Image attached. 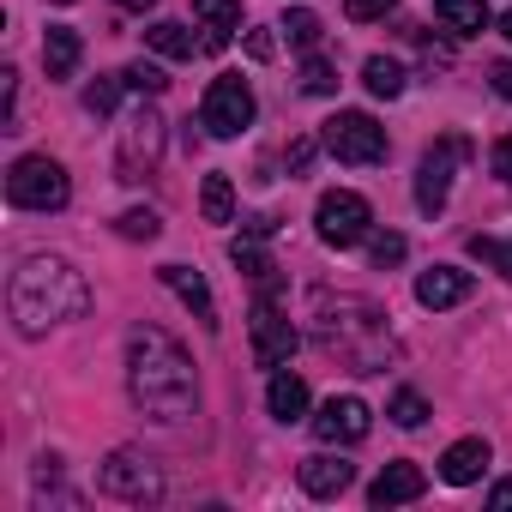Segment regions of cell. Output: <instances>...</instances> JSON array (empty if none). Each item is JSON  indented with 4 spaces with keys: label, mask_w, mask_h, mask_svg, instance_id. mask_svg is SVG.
<instances>
[{
    "label": "cell",
    "mask_w": 512,
    "mask_h": 512,
    "mask_svg": "<svg viewBox=\"0 0 512 512\" xmlns=\"http://www.w3.org/2000/svg\"><path fill=\"white\" fill-rule=\"evenodd\" d=\"M199 127H205L211 139L247 133V127H253V91H247L241 79H211V91H205V103H199Z\"/></svg>",
    "instance_id": "30bf717a"
},
{
    "label": "cell",
    "mask_w": 512,
    "mask_h": 512,
    "mask_svg": "<svg viewBox=\"0 0 512 512\" xmlns=\"http://www.w3.org/2000/svg\"><path fill=\"white\" fill-rule=\"evenodd\" d=\"M494 175H500V181L512 187V133H506V139L494 145Z\"/></svg>",
    "instance_id": "e575fe53"
},
{
    "label": "cell",
    "mask_w": 512,
    "mask_h": 512,
    "mask_svg": "<svg viewBox=\"0 0 512 512\" xmlns=\"http://www.w3.org/2000/svg\"><path fill=\"white\" fill-rule=\"evenodd\" d=\"M488 470V440H458V446H446V458H440V476L452 482V488H470L476 476Z\"/></svg>",
    "instance_id": "ac0fdd59"
},
{
    "label": "cell",
    "mask_w": 512,
    "mask_h": 512,
    "mask_svg": "<svg viewBox=\"0 0 512 512\" xmlns=\"http://www.w3.org/2000/svg\"><path fill=\"white\" fill-rule=\"evenodd\" d=\"M121 85H127V79H97V85L85 91V109H91V115H115V103H121Z\"/></svg>",
    "instance_id": "d6a6232c"
},
{
    "label": "cell",
    "mask_w": 512,
    "mask_h": 512,
    "mask_svg": "<svg viewBox=\"0 0 512 512\" xmlns=\"http://www.w3.org/2000/svg\"><path fill=\"white\" fill-rule=\"evenodd\" d=\"M392 422H398V428H422V422H428V398L410 392V386L392 392Z\"/></svg>",
    "instance_id": "4dcf8cb0"
},
{
    "label": "cell",
    "mask_w": 512,
    "mask_h": 512,
    "mask_svg": "<svg viewBox=\"0 0 512 512\" xmlns=\"http://www.w3.org/2000/svg\"><path fill=\"white\" fill-rule=\"evenodd\" d=\"M398 7V0H344V13L356 19V25H374V19H386Z\"/></svg>",
    "instance_id": "836d02e7"
},
{
    "label": "cell",
    "mask_w": 512,
    "mask_h": 512,
    "mask_svg": "<svg viewBox=\"0 0 512 512\" xmlns=\"http://www.w3.org/2000/svg\"><path fill=\"white\" fill-rule=\"evenodd\" d=\"M422 488H428V476H422L416 464H386V470L374 476L368 500H374V506H404V500H422Z\"/></svg>",
    "instance_id": "e0dca14e"
},
{
    "label": "cell",
    "mask_w": 512,
    "mask_h": 512,
    "mask_svg": "<svg viewBox=\"0 0 512 512\" xmlns=\"http://www.w3.org/2000/svg\"><path fill=\"white\" fill-rule=\"evenodd\" d=\"M278 31H284L296 49H320V37H326V25H320V13H314V7H290Z\"/></svg>",
    "instance_id": "d4e9b609"
},
{
    "label": "cell",
    "mask_w": 512,
    "mask_h": 512,
    "mask_svg": "<svg viewBox=\"0 0 512 512\" xmlns=\"http://www.w3.org/2000/svg\"><path fill=\"white\" fill-rule=\"evenodd\" d=\"M7 199L19 211H61L73 199V181H67V169L55 157H19L7 169Z\"/></svg>",
    "instance_id": "277c9868"
},
{
    "label": "cell",
    "mask_w": 512,
    "mask_h": 512,
    "mask_svg": "<svg viewBox=\"0 0 512 512\" xmlns=\"http://www.w3.org/2000/svg\"><path fill=\"white\" fill-rule=\"evenodd\" d=\"M272 49H278L272 31H247V55H253V61H272Z\"/></svg>",
    "instance_id": "d590c367"
},
{
    "label": "cell",
    "mask_w": 512,
    "mask_h": 512,
    "mask_svg": "<svg viewBox=\"0 0 512 512\" xmlns=\"http://www.w3.org/2000/svg\"><path fill=\"white\" fill-rule=\"evenodd\" d=\"M266 404H272L278 422H302V416H308V380H302V374H272Z\"/></svg>",
    "instance_id": "44dd1931"
},
{
    "label": "cell",
    "mask_w": 512,
    "mask_h": 512,
    "mask_svg": "<svg viewBox=\"0 0 512 512\" xmlns=\"http://www.w3.org/2000/svg\"><path fill=\"white\" fill-rule=\"evenodd\" d=\"M296 482H302L314 500H338V494L356 482V464H344V458H332V452H314V458L296 464Z\"/></svg>",
    "instance_id": "4fadbf2b"
},
{
    "label": "cell",
    "mask_w": 512,
    "mask_h": 512,
    "mask_svg": "<svg viewBox=\"0 0 512 512\" xmlns=\"http://www.w3.org/2000/svg\"><path fill=\"white\" fill-rule=\"evenodd\" d=\"M127 392L139 404V416L175 428L199 410V380H193V356L163 332V326H133L127 332Z\"/></svg>",
    "instance_id": "6da1fadb"
},
{
    "label": "cell",
    "mask_w": 512,
    "mask_h": 512,
    "mask_svg": "<svg viewBox=\"0 0 512 512\" xmlns=\"http://www.w3.org/2000/svg\"><path fill=\"white\" fill-rule=\"evenodd\" d=\"M157 229H163L157 211H139V205L115 217V235H121V241H157Z\"/></svg>",
    "instance_id": "f546056e"
},
{
    "label": "cell",
    "mask_w": 512,
    "mask_h": 512,
    "mask_svg": "<svg viewBox=\"0 0 512 512\" xmlns=\"http://www.w3.org/2000/svg\"><path fill=\"white\" fill-rule=\"evenodd\" d=\"M464 296H470V272H458V266H428L416 278V302L422 308H458Z\"/></svg>",
    "instance_id": "9a60e30c"
},
{
    "label": "cell",
    "mask_w": 512,
    "mask_h": 512,
    "mask_svg": "<svg viewBox=\"0 0 512 512\" xmlns=\"http://www.w3.org/2000/svg\"><path fill=\"white\" fill-rule=\"evenodd\" d=\"M247 235H260V241H266V235H278V217H272V211H260V217H247Z\"/></svg>",
    "instance_id": "8d00e7d4"
},
{
    "label": "cell",
    "mask_w": 512,
    "mask_h": 512,
    "mask_svg": "<svg viewBox=\"0 0 512 512\" xmlns=\"http://www.w3.org/2000/svg\"><path fill=\"white\" fill-rule=\"evenodd\" d=\"M368 428H374V410L362 398H326L314 416V434L326 446H356V440H368Z\"/></svg>",
    "instance_id": "7c38bea8"
},
{
    "label": "cell",
    "mask_w": 512,
    "mask_h": 512,
    "mask_svg": "<svg viewBox=\"0 0 512 512\" xmlns=\"http://www.w3.org/2000/svg\"><path fill=\"white\" fill-rule=\"evenodd\" d=\"M404 253H410V241H404L398 229H380V235H368V260H374L380 272H386V266H398Z\"/></svg>",
    "instance_id": "83f0119b"
},
{
    "label": "cell",
    "mask_w": 512,
    "mask_h": 512,
    "mask_svg": "<svg viewBox=\"0 0 512 512\" xmlns=\"http://www.w3.org/2000/svg\"><path fill=\"white\" fill-rule=\"evenodd\" d=\"M145 43H151L163 61H193V49H199V43H193V31H187V25H175V19H157V25L145 31Z\"/></svg>",
    "instance_id": "603a6c76"
},
{
    "label": "cell",
    "mask_w": 512,
    "mask_h": 512,
    "mask_svg": "<svg viewBox=\"0 0 512 512\" xmlns=\"http://www.w3.org/2000/svg\"><path fill=\"white\" fill-rule=\"evenodd\" d=\"M7 308H13L25 338H43L49 326L79 320L91 308V290H85V278L67 260H55V253H31V260L13 272V284H7Z\"/></svg>",
    "instance_id": "3957f363"
},
{
    "label": "cell",
    "mask_w": 512,
    "mask_h": 512,
    "mask_svg": "<svg viewBox=\"0 0 512 512\" xmlns=\"http://www.w3.org/2000/svg\"><path fill=\"white\" fill-rule=\"evenodd\" d=\"M199 211H205V223H235V187H229V175H205Z\"/></svg>",
    "instance_id": "cb8c5ba5"
},
{
    "label": "cell",
    "mask_w": 512,
    "mask_h": 512,
    "mask_svg": "<svg viewBox=\"0 0 512 512\" xmlns=\"http://www.w3.org/2000/svg\"><path fill=\"white\" fill-rule=\"evenodd\" d=\"M308 163H314V139H296L290 145V169H308Z\"/></svg>",
    "instance_id": "74e56055"
},
{
    "label": "cell",
    "mask_w": 512,
    "mask_h": 512,
    "mask_svg": "<svg viewBox=\"0 0 512 512\" xmlns=\"http://www.w3.org/2000/svg\"><path fill=\"white\" fill-rule=\"evenodd\" d=\"M163 163V115L139 109L121 121V145H115V181H151Z\"/></svg>",
    "instance_id": "8992f818"
},
{
    "label": "cell",
    "mask_w": 512,
    "mask_h": 512,
    "mask_svg": "<svg viewBox=\"0 0 512 512\" xmlns=\"http://www.w3.org/2000/svg\"><path fill=\"white\" fill-rule=\"evenodd\" d=\"M434 13L452 37H482L488 31V7L482 0H434Z\"/></svg>",
    "instance_id": "7402d4cb"
},
{
    "label": "cell",
    "mask_w": 512,
    "mask_h": 512,
    "mask_svg": "<svg viewBox=\"0 0 512 512\" xmlns=\"http://www.w3.org/2000/svg\"><path fill=\"white\" fill-rule=\"evenodd\" d=\"M488 506H500V512H506V506H512V482H494V494H488Z\"/></svg>",
    "instance_id": "ab89813d"
},
{
    "label": "cell",
    "mask_w": 512,
    "mask_h": 512,
    "mask_svg": "<svg viewBox=\"0 0 512 512\" xmlns=\"http://www.w3.org/2000/svg\"><path fill=\"white\" fill-rule=\"evenodd\" d=\"M314 229H320L326 247H356V241L374 235V211H368L362 193L338 187V193H320V205H314Z\"/></svg>",
    "instance_id": "ba28073f"
},
{
    "label": "cell",
    "mask_w": 512,
    "mask_h": 512,
    "mask_svg": "<svg viewBox=\"0 0 512 512\" xmlns=\"http://www.w3.org/2000/svg\"><path fill=\"white\" fill-rule=\"evenodd\" d=\"M79 61H85V43H79V31H67V25H49V37H43V67H49V79H73V73H79Z\"/></svg>",
    "instance_id": "d6986e66"
},
{
    "label": "cell",
    "mask_w": 512,
    "mask_h": 512,
    "mask_svg": "<svg viewBox=\"0 0 512 512\" xmlns=\"http://www.w3.org/2000/svg\"><path fill=\"white\" fill-rule=\"evenodd\" d=\"M61 7H73V0H61Z\"/></svg>",
    "instance_id": "7bdbcfd3"
},
{
    "label": "cell",
    "mask_w": 512,
    "mask_h": 512,
    "mask_svg": "<svg viewBox=\"0 0 512 512\" xmlns=\"http://www.w3.org/2000/svg\"><path fill=\"white\" fill-rule=\"evenodd\" d=\"M470 253L482 266H494L506 284H512V235H470Z\"/></svg>",
    "instance_id": "4316f807"
},
{
    "label": "cell",
    "mask_w": 512,
    "mask_h": 512,
    "mask_svg": "<svg viewBox=\"0 0 512 512\" xmlns=\"http://www.w3.org/2000/svg\"><path fill=\"white\" fill-rule=\"evenodd\" d=\"M97 488H103L109 500L151 506V500H163V470H157L151 458H139V452H109L103 470H97Z\"/></svg>",
    "instance_id": "9c48e42d"
},
{
    "label": "cell",
    "mask_w": 512,
    "mask_h": 512,
    "mask_svg": "<svg viewBox=\"0 0 512 512\" xmlns=\"http://www.w3.org/2000/svg\"><path fill=\"white\" fill-rule=\"evenodd\" d=\"M362 85H368L374 97H404V67H398V61H386V55H368Z\"/></svg>",
    "instance_id": "484cf974"
},
{
    "label": "cell",
    "mask_w": 512,
    "mask_h": 512,
    "mask_svg": "<svg viewBox=\"0 0 512 512\" xmlns=\"http://www.w3.org/2000/svg\"><path fill=\"white\" fill-rule=\"evenodd\" d=\"M157 278H163V284H169V290L193 308V320H199L205 332H217V302H211V290H205V278H199L193 266H163Z\"/></svg>",
    "instance_id": "2e32d148"
},
{
    "label": "cell",
    "mask_w": 512,
    "mask_h": 512,
    "mask_svg": "<svg viewBox=\"0 0 512 512\" xmlns=\"http://www.w3.org/2000/svg\"><path fill=\"white\" fill-rule=\"evenodd\" d=\"M302 91H308V97H332V91H338V73H332L320 55H308V67H302Z\"/></svg>",
    "instance_id": "1f68e13d"
},
{
    "label": "cell",
    "mask_w": 512,
    "mask_h": 512,
    "mask_svg": "<svg viewBox=\"0 0 512 512\" xmlns=\"http://www.w3.org/2000/svg\"><path fill=\"white\" fill-rule=\"evenodd\" d=\"M314 344L344 362L350 374H386V356H392V332H386V314L362 296H332V290H314Z\"/></svg>",
    "instance_id": "7a4b0ae2"
},
{
    "label": "cell",
    "mask_w": 512,
    "mask_h": 512,
    "mask_svg": "<svg viewBox=\"0 0 512 512\" xmlns=\"http://www.w3.org/2000/svg\"><path fill=\"white\" fill-rule=\"evenodd\" d=\"M229 260H235V272H241V278H253L266 296L278 290V266H272V253L260 247V235H241V241L229 247Z\"/></svg>",
    "instance_id": "ffe728a7"
},
{
    "label": "cell",
    "mask_w": 512,
    "mask_h": 512,
    "mask_svg": "<svg viewBox=\"0 0 512 512\" xmlns=\"http://www.w3.org/2000/svg\"><path fill=\"white\" fill-rule=\"evenodd\" d=\"M193 19H199V49H229V37L241 31V0H193Z\"/></svg>",
    "instance_id": "5bb4252c"
},
{
    "label": "cell",
    "mask_w": 512,
    "mask_h": 512,
    "mask_svg": "<svg viewBox=\"0 0 512 512\" xmlns=\"http://www.w3.org/2000/svg\"><path fill=\"white\" fill-rule=\"evenodd\" d=\"M500 31H506V37H512V7H506V19H500Z\"/></svg>",
    "instance_id": "b9f144b4"
},
{
    "label": "cell",
    "mask_w": 512,
    "mask_h": 512,
    "mask_svg": "<svg viewBox=\"0 0 512 512\" xmlns=\"http://www.w3.org/2000/svg\"><path fill=\"white\" fill-rule=\"evenodd\" d=\"M247 332H253V362H260V368H284V362L296 356V344H302V332L290 326V314H278V302H272V296L253 302Z\"/></svg>",
    "instance_id": "8fae6325"
},
{
    "label": "cell",
    "mask_w": 512,
    "mask_h": 512,
    "mask_svg": "<svg viewBox=\"0 0 512 512\" xmlns=\"http://www.w3.org/2000/svg\"><path fill=\"white\" fill-rule=\"evenodd\" d=\"M494 91H500V97H512V61H500V67H494Z\"/></svg>",
    "instance_id": "f35d334b"
},
{
    "label": "cell",
    "mask_w": 512,
    "mask_h": 512,
    "mask_svg": "<svg viewBox=\"0 0 512 512\" xmlns=\"http://www.w3.org/2000/svg\"><path fill=\"white\" fill-rule=\"evenodd\" d=\"M464 163H470V139H464V133H446V139H434V145L422 151V169H416V205H422L428 217L446 211L452 175H458Z\"/></svg>",
    "instance_id": "52a82bcc"
},
{
    "label": "cell",
    "mask_w": 512,
    "mask_h": 512,
    "mask_svg": "<svg viewBox=\"0 0 512 512\" xmlns=\"http://www.w3.org/2000/svg\"><path fill=\"white\" fill-rule=\"evenodd\" d=\"M121 7H127V13H145V7H157V0H121Z\"/></svg>",
    "instance_id": "60d3db41"
},
{
    "label": "cell",
    "mask_w": 512,
    "mask_h": 512,
    "mask_svg": "<svg viewBox=\"0 0 512 512\" xmlns=\"http://www.w3.org/2000/svg\"><path fill=\"white\" fill-rule=\"evenodd\" d=\"M121 79H127V91H139V97H163V91H169L163 67H151V61H133V67H121Z\"/></svg>",
    "instance_id": "f1b7e54d"
},
{
    "label": "cell",
    "mask_w": 512,
    "mask_h": 512,
    "mask_svg": "<svg viewBox=\"0 0 512 512\" xmlns=\"http://www.w3.org/2000/svg\"><path fill=\"white\" fill-rule=\"evenodd\" d=\"M320 145H326L338 163H356V169L386 163V127H380L374 115H362V109H338V115L320 127Z\"/></svg>",
    "instance_id": "5b68a950"
}]
</instances>
